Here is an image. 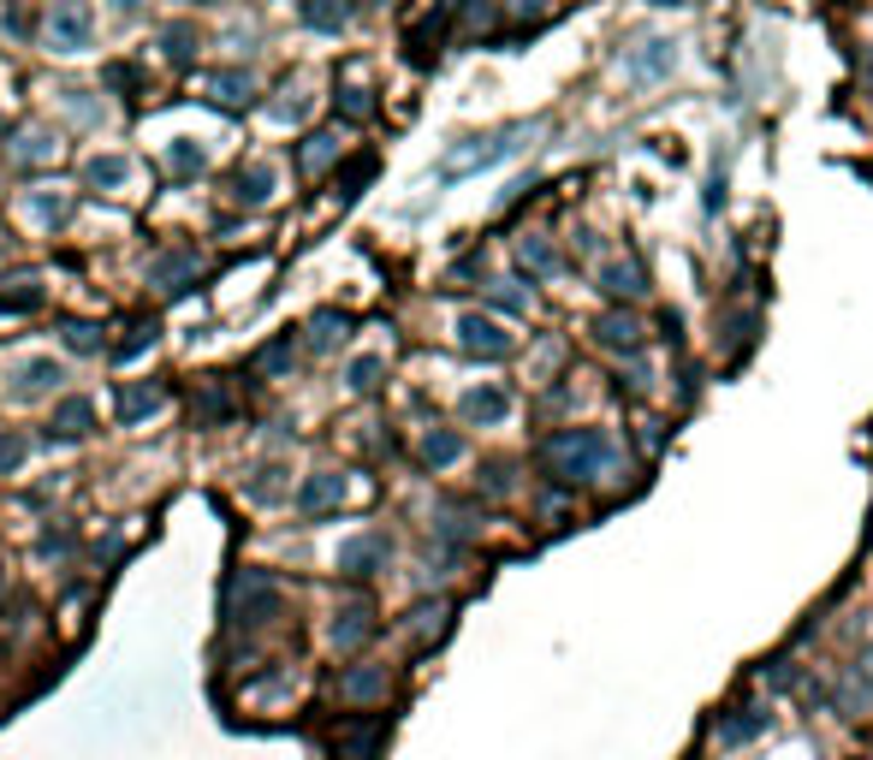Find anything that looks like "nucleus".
I'll return each instance as SVG.
<instances>
[{
  "instance_id": "nucleus-36",
  "label": "nucleus",
  "mask_w": 873,
  "mask_h": 760,
  "mask_svg": "<svg viewBox=\"0 0 873 760\" xmlns=\"http://www.w3.org/2000/svg\"><path fill=\"white\" fill-rule=\"evenodd\" d=\"M766 731V713H755V707H749V719H725V742H749V737H761Z\"/></svg>"
},
{
  "instance_id": "nucleus-29",
  "label": "nucleus",
  "mask_w": 873,
  "mask_h": 760,
  "mask_svg": "<svg viewBox=\"0 0 873 760\" xmlns=\"http://www.w3.org/2000/svg\"><path fill=\"white\" fill-rule=\"evenodd\" d=\"M291 362H298V344H291V333H285V339H273V344H262V351H255V362H250V369L273 380V374H285Z\"/></svg>"
},
{
  "instance_id": "nucleus-22",
  "label": "nucleus",
  "mask_w": 873,
  "mask_h": 760,
  "mask_svg": "<svg viewBox=\"0 0 873 760\" xmlns=\"http://www.w3.org/2000/svg\"><path fill=\"white\" fill-rule=\"evenodd\" d=\"M167 404V387H126L119 392V422H143Z\"/></svg>"
},
{
  "instance_id": "nucleus-34",
  "label": "nucleus",
  "mask_w": 873,
  "mask_h": 760,
  "mask_svg": "<svg viewBox=\"0 0 873 760\" xmlns=\"http://www.w3.org/2000/svg\"><path fill=\"white\" fill-rule=\"evenodd\" d=\"M60 333H66V344H72V351H83V357L101 351V327H90V321H66Z\"/></svg>"
},
{
  "instance_id": "nucleus-10",
  "label": "nucleus",
  "mask_w": 873,
  "mask_h": 760,
  "mask_svg": "<svg viewBox=\"0 0 873 760\" xmlns=\"http://www.w3.org/2000/svg\"><path fill=\"white\" fill-rule=\"evenodd\" d=\"M630 78L636 83H660V78H672V66H678V48L665 42V37H654V42H636L630 48Z\"/></svg>"
},
{
  "instance_id": "nucleus-11",
  "label": "nucleus",
  "mask_w": 873,
  "mask_h": 760,
  "mask_svg": "<svg viewBox=\"0 0 873 760\" xmlns=\"http://www.w3.org/2000/svg\"><path fill=\"white\" fill-rule=\"evenodd\" d=\"M202 273V256L197 250H167L149 262V286H161V291H184Z\"/></svg>"
},
{
  "instance_id": "nucleus-27",
  "label": "nucleus",
  "mask_w": 873,
  "mask_h": 760,
  "mask_svg": "<svg viewBox=\"0 0 873 760\" xmlns=\"http://www.w3.org/2000/svg\"><path fill=\"white\" fill-rule=\"evenodd\" d=\"M333 154H339V131H310V137H303V149H298V167L303 172H321Z\"/></svg>"
},
{
  "instance_id": "nucleus-25",
  "label": "nucleus",
  "mask_w": 873,
  "mask_h": 760,
  "mask_svg": "<svg viewBox=\"0 0 873 760\" xmlns=\"http://www.w3.org/2000/svg\"><path fill=\"white\" fill-rule=\"evenodd\" d=\"M458 452H464V440H458L452 428H428V434H422V463H428V470H446V463H458Z\"/></svg>"
},
{
  "instance_id": "nucleus-30",
  "label": "nucleus",
  "mask_w": 873,
  "mask_h": 760,
  "mask_svg": "<svg viewBox=\"0 0 873 760\" xmlns=\"http://www.w3.org/2000/svg\"><path fill=\"white\" fill-rule=\"evenodd\" d=\"M518 262H523V273H553V268H559V250L546 244L541 232H529L523 244H518Z\"/></svg>"
},
{
  "instance_id": "nucleus-45",
  "label": "nucleus",
  "mask_w": 873,
  "mask_h": 760,
  "mask_svg": "<svg viewBox=\"0 0 873 760\" xmlns=\"http://www.w3.org/2000/svg\"><path fill=\"white\" fill-rule=\"evenodd\" d=\"M719 202H725V172L713 167V179H708V209H719Z\"/></svg>"
},
{
  "instance_id": "nucleus-42",
  "label": "nucleus",
  "mask_w": 873,
  "mask_h": 760,
  "mask_svg": "<svg viewBox=\"0 0 873 760\" xmlns=\"http://www.w3.org/2000/svg\"><path fill=\"white\" fill-rule=\"evenodd\" d=\"M19 463H24V440L19 434H0V476L19 470Z\"/></svg>"
},
{
  "instance_id": "nucleus-40",
  "label": "nucleus",
  "mask_w": 873,
  "mask_h": 760,
  "mask_svg": "<svg viewBox=\"0 0 873 760\" xmlns=\"http://www.w3.org/2000/svg\"><path fill=\"white\" fill-rule=\"evenodd\" d=\"M167 161H173V172H202V149H197V143H173V154H167Z\"/></svg>"
},
{
  "instance_id": "nucleus-28",
  "label": "nucleus",
  "mask_w": 873,
  "mask_h": 760,
  "mask_svg": "<svg viewBox=\"0 0 873 760\" xmlns=\"http://www.w3.org/2000/svg\"><path fill=\"white\" fill-rule=\"evenodd\" d=\"M83 179H90L96 190H113V184L131 179V161H126V154H96V161L83 167Z\"/></svg>"
},
{
  "instance_id": "nucleus-26",
  "label": "nucleus",
  "mask_w": 873,
  "mask_h": 760,
  "mask_svg": "<svg viewBox=\"0 0 873 760\" xmlns=\"http://www.w3.org/2000/svg\"><path fill=\"white\" fill-rule=\"evenodd\" d=\"M161 42H167V60H173V66H191V60H197V42H202V37H197V24L173 19V24L161 30Z\"/></svg>"
},
{
  "instance_id": "nucleus-6",
  "label": "nucleus",
  "mask_w": 873,
  "mask_h": 760,
  "mask_svg": "<svg viewBox=\"0 0 873 760\" xmlns=\"http://www.w3.org/2000/svg\"><path fill=\"white\" fill-rule=\"evenodd\" d=\"M458 344H464L470 357H505L511 333L493 316H458Z\"/></svg>"
},
{
  "instance_id": "nucleus-41",
  "label": "nucleus",
  "mask_w": 873,
  "mask_h": 760,
  "mask_svg": "<svg viewBox=\"0 0 873 760\" xmlns=\"http://www.w3.org/2000/svg\"><path fill=\"white\" fill-rule=\"evenodd\" d=\"M42 303V291L30 286V291H12V298H0V316H24V309H37Z\"/></svg>"
},
{
  "instance_id": "nucleus-35",
  "label": "nucleus",
  "mask_w": 873,
  "mask_h": 760,
  "mask_svg": "<svg viewBox=\"0 0 873 760\" xmlns=\"http://www.w3.org/2000/svg\"><path fill=\"white\" fill-rule=\"evenodd\" d=\"M369 172H374V154H357V161L339 172V197H357V190L369 184Z\"/></svg>"
},
{
  "instance_id": "nucleus-9",
  "label": "nucleus",
  "mask_w": 873,
  "mask_h": 760,
  "mask_svg": "<svg viewBox=\"0 0 873 760\" xmlns=\"http://www.w3.org/2000/svg\"><path fill=\"white\" fill-rule=\"evenodd\" d=\"M594 339L606 344V351H619V357H630V351H642V339H648V327L630 316V309H606L601 321H594Z\"/></svg>"
},
{
  "instance_id": "nucleus-32",
  "label": "nucleus",
  "mask_w": 873,
  "mask_h": 760,
  "mask_svg": "<svg viewBox=\"0 0 873 760\" xmlns=\"http://www.w3.org/2000/svg\"><path fill=\"white\" fill-rule=\"evenodd\" d=\"M339 113H345V119H369L374 113V96L363 90V83H339Z\"/></svg>"
},
{
  "instance_id": "nucleus-1",
  "label": "nucleus",
  "mask_w": 873,
  "mask_h": 760,
  "mask_svg": "<svg viewBox=\"0 0 873 760\" xmlns=\"http://www.w3.org/2000/svg\"><path fill=\"white\" fill-rule=\"evenodd\" d=\"M541 452H546V470H553L559 481H594V476L619 470V446H612L601 428H564V434H553L541 446Z\"/></svg>"
},
{
  "instance_id": "nucleus-24",
  "label": "nucleus",
  "mask_w": 873,
  "mask_h": 760,
  "mask_svg": "<svg viewBox=\"0 0 873 760\" xmlns=\"http://www.w3.org/2000/svg\"><path fill=\"white\" fill-rule=\"evenodd\" d=\"M285 488H291V481H285L280 463H262V470L244 481V499H250V506H273V499H285Z\"/></svg>"
},
{
  "instance_id": "nucleus-37",
  "label": "nucleus",
  "mask_w": 873,
  "mask_h": 760,
  "mask_svg": "<svg viewBox=\"0 0 873 760\" xmlns=\"http://www.w3.org/2000/svg\"><path fill=\"white\" fill-rule=\"evenodd\" d=\"M345 19H351L345 7H303V24H310V30H339Z\"/></svg>"
},
{
  "instance_id": "nucleus-44",
  "label": "nucleus",
  "mask_w": 873,
  "mask_h": 760,
  "mask_svg": "<svg viewBox=\"0 0 873 760\" xmlns=\"http://www.w3.org/2000/svg\"><path fill=\"white\" fill-rule=\"evenodd\" d=\"M493 303L511 309V316H523V291H505V286H500V291H493Z\"/></svg>"
},
{
  "instance_id": "nucleus-14",
  "label": "nucleus",
  "mask_w": 873,
  "mask_h": 760,
  "mask_svg": "<svg viewBox=\"0 0 873 760\" xmlns=\"http://www.w3.org/2000/svg\"><path fill=\"white\" fill-rule=\"evenodd\" d=\"M90 428H96V404H90V399H60V404H54V422H48V434L83 440Z\"/></svg>"
},
{
  "instance_id": "nucleus-18",
  "label": "nucleus",
  "mask_w": 873,
  "mask_h": 760,
  "mask_svg": "<svg viewBox=\"0 0 873 760\" xmlns=\"http://www.w3.org/2000/svg\"><path fill=\"white\" fill-rule=\"evenodd\" d=\"M273 197V172L268 167H238L232 172V202H244V209H262Z\"/></svg>"
},
{
  "instance_id": "nucleus-17",
  "label": "nucleus",
  "mask_w": 873,
  "mask_h": 760,
  "mask_svg": "<svg viewBox=\"0 0 873 760\" xmlns=\"http://www.w3.org/2000/svg\"><path fill=\"white\" fill-rule=\"evenodd\" d=\"M339 696L345 701H381L387 696V666H351L339 678Z\"/></svg>"
},
{
  "instance_id": "nucleus-21",
  "label": "nucleus",
  "mask_w": 873,
  "mask_h": 760,
  "mask_svg": "<svg viewBox=\"0 0 873 760\" xmlns=\"http://www.w3.org/2000/svg\"><path fill=\"white\" fill-rule=\"evenodd\" d=\"M446 24H452V12H422L417 30H410V60H417V66L434 60V42H440V30H446Z\"/></svg>"
},
{
  "instance_id": "nucleus-33",
  "label": "nucleus",
  "mask_w": 873,
  "mask_h": 760,
  "mask_svg": "<svg viewBox=\"0 0 873 760\" xmlns=\"http://www.w3.org/2000/svg\"><path fill=\"white\" fill-rule=\"evenodd\" d=\"M345 380H351V392H374L381 387V357H357L345 369Z\"/></svg>"
},
{
  "instance_id": "nucleus-31",
  "label": "nucleus",
  "mask_w": 873,
  "mask_h": 760,
  "mask_svg": "<svg viewBox=\"0 0 873 760\" xmlns=\"http://www.w3.org/2000/svg\"><path fill=\"white\" fill-rule=\"evenodd\" d=\"M143 344H155V321H143V316H137V321L126 327V339L113 344V357L126 362V357H137V351H143Z\"/></svg>"
},
{
  "instance_id": "nucleus-38",
  "label": "nucleus",
  "mask_w": 873,
  "mask_h": 760,
  "mask_svg": "<svg viewBox=\"0 0 873 760\" xmlns=\"http://www.w3.org/2000/svg\"><path fill=\"white\" fill-rule=\"evenodd\" d=\"M446 618H452L446 600H434V607H417V630H422V636H440V630H446Z\"/></svg>"
},
{
  "instance_id": "nucleus-3",
  "label": "nucleus",
  "mask_w": 873,
  "mask_h": 760,
  "mask_svg": "<svg viewBox=\"0 0 873 760\" xmlns=\"http://www.w3.org/2000/svg\"><path fill=\"white\" fill-rule=\"evenodd\" d=\"M535 131H541L535 119H523V126H505V131H493V137H470L464 149H452L446 161H440V172H446V179H464V172H482V167H493V161H505V154H518V149H523Z\"/></svg>"
},
{
  "instance_id": "nucleus-7",
  "label": "nucleus",
  "mask_w": 873,
  "mask_h": 760,
  "mask_svg": "<svg viewBox=\"0 0 873 760\" xmlns=\"http://www.w3.org/2000/svg\"><path fill=\"white\" fill-rule=\"evenodd\" d=\"M381 737H387L381 719H345L339 724V742H333V760H374L381 754Z\"/></svg>"
},
{
  "instance_id": "nucleus-12",
  "label": "nucleus",
  "mask_w": 873,
  "mask_h": 760,
  "mask_svg": "<svg viewBox=\"0 0 873 760\" xmlns=\"http://www.w3.org/2000/svg\"><path fill=\"white\" fill-rule=\"evenodd\" d=\"M339 499H345V476L321 470V476H310L298 488V511L303 517H328V511H339Z\"/></svg>"
},
{
  "instance_id": "nucleus-23",
  "label": "nucleus",
  "mask_w": 873,
  "mask_h": 760,
  "mask_svg": "<svg viewBox=\"0 0 873 760\" xmlns=\"http://www.w3.org/2000/svg\"><path fill=\"white\" fill-rule=\"evenodd\" d=\"M345 333H351V316H345V309H315V316H310V344H315V351H333Z\"/></svg>"
},
{
  "instance_id": "nucleus-20",
  "label": "nucleus",
  "mask_w": 873,
  "mask_h": 760,
  "mask_svg": "<svg viewBox=\"0 0 873 760\" xmlns=\"http://www.w3.org/2000/svg\"><path fill=\"white\" fill-rule=\"evenodd\" d=\"M209 96L220 101V108L238 113V108H250V101H255V83H250V72H214L209 78Z\"/></svg>"
},
{
  "instance_id": "nucleus-5",
  "label": "nucleus",
  "mask_w": 873,
  "mask_h": 760,
  "mask_svg": "<svg viewBox=\"0 0 873 760\" xmlns=\"http://www.w3.org/2000/svg\"><path fill=\"white\" fill-rule=\"evenodd\" d=\"M387 559H392V541L381 529L351 534V541L339 547V570H345V577H374V570H387Z\"/></svg>"
},
{
  "instance_id": "nucleus-13",
  "label": "nucleus",
  "mask_w": 873,
  "mask_h": 760,
  "mask_svg": "<svg viewBox=\"0 0 873 760\" xmlns=\"http://www.w3.org/2000/svg\"><path fill=\"white\" fill-rule=\"evenodd\" d=\"M369 630H374V612L363 607V600H351V607L333 612V648H363Z\"/></svg>"
},
{
  "instance_id": "nucleus-46",
  "label": "nucleus",
  "mask_w": 873,
  "mask_h": 760,
  "mask_svg": "<svg viewBox=\"0 0 873 760\" xmlns=\"http://www.w3.org/2000/svg\"><path fill=\"white\" fill-rule=\"evenodd\" d=\"M862 666H867V678H873V648H867V653H862Z\"/></svg>"
},
{
  "instance_id": "nucleus-47",
  "label": "nucleus",
  "mask_w": 873,
  "mask_h": 760,
  "mask_svg": "<svg viewBox=\"0 0 873 760\" xmlns=\"http://www.w3.org/2000/svg\"><path fill=\"white\" fill-rule=\"evenodd\" d=\"M0 131H7V119H0Z\"/></svg>"
},
{
  "instance_id": "nucleus-4",
  "label": "nucleus",
  "mask_w": 873,
  "mask_h": 760,
  "mask_svg": "<svg viewBox=\"0 0 873 760\" xmlns=\"http://www.w3.org/2000/svg\"><path fill=\"white\" fill-rule=\"evenodd\" d=\"M42 37H48V48H60V54H78V48H90V37H96V12L90 7H54Z\"/></svg>"
},
{
  "instance_id": "nucleus-19",
  "label": "nucleus",
  "mask_w": 873,
  "mask_h": 760,
  "mask_svg": "<svg viewBox=\"0 0 873 760\" xmlns=\"http://www.w3.org/2000/svg\"><path fill=\"white\" fill-rule=\"evenodd\" d=\"M54 380H66L60 362L54 357H37V362H24V369H19V380H12V399H37V392L54 387Z\"/></svg>"
},
{
  "instance_id": "nucleus-2",
  "label": "nucleus",
  "mask_w": 873,
  "mask_h": 760,
  "mask_svg": "<svg viewBox=\"0 0 873 760\" xmlns=\"http://www.w3.org/2000/svg\"><path fill=\"white\" fill-rule=\"evenodd\" d=\"M280 607H285L280 577H268V570H238V577H232V589H227V618H232V624L262 630V624L280 618Z\"/></svg>"
},
{
  "instance_id": "nucleus-15",
  "label": "nucleus",
  "mask_w": 873,
  "mask_h": 760,
  "mask_svg": "<svg viewBox=\"0 0 873 760\" xmlns=\"http://www.w3.org/2000/svg\"><path fill=\"white\" fill-rule=\"evenodd\" d=\"M458 410H464V422H505V410H511V392L505 387H475L458 399Z\"/></svg>"
},
{
  "instance_id": "nucleus-8",
  "label": "nucleus",
  "mask_w": 873,
  "mask_h": 760,
  "mask_svg": "<svg viewBox=\"0 0 873 760\" xmlns=\"http://www.w3.org/2000/svg\"><path fill=\"white\" fill-rule=\"evenodd\" d=\"M232 417H238L232 387H227L220 374H214V380H202L197 399H191V422H197V428H220V422H232Z\"/></svg>"
},
{
  "instance_id": "nucleus-16",
  "label": "nucleus",
  "mask_w": 873,
  "mask_h": 760,
  "mask_svg": "<svg viewBox=\"0 0 873 760\" xmlns=\"http://www.w3.org/2000/svg\"><path fill=\"white\" fill-rule=\"evenodd\" d=\"M594 286H601L606 298L624 303V298H636V291L648 286V273H642V262H606L601 273H594Z\"/></svg>"
},
{
  "instance_id": "nucleus-43",
  "label": "nucleus",
  "mask_w": 873,
  "mask_h": 760,
  "mask_svg": "<svg viewBox=\"0 0 873 760\" xmlns=\"http://www.w3.org/2000/svg\"><path fill=\"white\" fill-rule=\"evenodd\" d=\"M511 488V470L505 463H488V493H505Z\"/></svg>"
},
{
  "instance_id": "nucleus-39",
  "label": "nucleus",
  "mask_w": 873,
  "mask_h": 760,
  "mask_svg": "<svg viewBox=\"0 0 873 760\" xmlns=\"http://www.w3.org/2000/svg\"><path fill=\"white\" fill-rule=\"evenodd\" d=\"M24 161H42V154H60V137H48V131H24Z\"/></svg>"
}]
</instances>
